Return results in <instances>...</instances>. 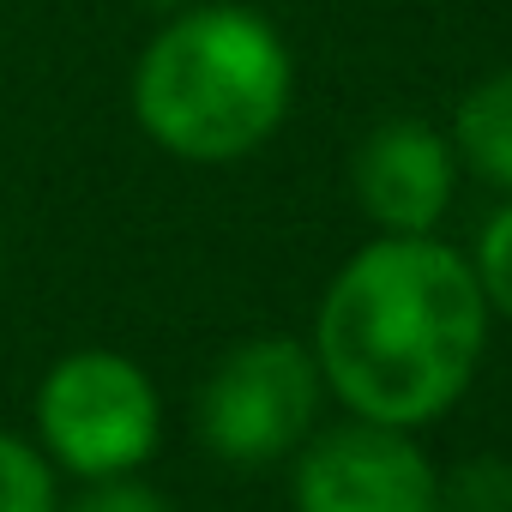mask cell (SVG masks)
Returning a JSON list of instances; mask_svg holds the SVG:
<instances>
[{
	"instance_id": "cell-1",
	"label": "cell",
	"mask_w": 512,
	"mask_h": 512,
	"mask_svg": "<svg viewBox=\"0 0 512 512\" xmlns=\"http://www.w3.org/2000/svg\"><path fill=\"white\" fill-rule=\"evenodd\" d=\"M308 350L350 416L386 428L440 422L488 350V296L470 253L440 235H374L332 272Z\"/></svg>"
},
{
	"instance_id": "cell-2",
	"label": "cell",
	"mask_w": 512,
	"mask_h": 512,
	"mask_svg": "<svg viewBox=\"0 0 512 512\" xmlns=\"http://www.w3.org/2000/svg\"><path fill=\"white\" fill-rule=\"evenodd\" d=\"M133 121L181 163H241L290 115L296 61L284 31L235 0H193L133 61Z\"/></svg>"
},
{
	"instance_id": "cell-3",
	"label": "cell",
	"mask_w": 512,
	"mask_h": 512,
	"mask_svg": "<svg viewBox=\"0 0 512 512\" xmlns=\"http://www.w3.org/2000/svg\"><path fill=\"white\" fill-rule=\"evenodd\" d=\"M31 422H37L43 458L73 482L133 476L163 446L157 380L133 356L97 350V344L67 350L61 362H49V374L37 380Z\"/></svg>"
},
{
	"instance_id": "cell-4",
	"label": "cell",
	"mask_w": 512,
	"mask_h": 512,
	"mask_svg": "<svg viewBox=\"0 0 512 512\" xmlns=\"http://www.w3.org/2000/svg\"><path fill=\"white\" fill-rule=\"evenodd\" d=\"M320 362L302 338L266 332L235 344L199 386L193 428L199 446L223 464H278L320 422Z\"/></svg>"
},
{
	"instance_id": "cell-5",
	"label": "cell",
	"mask_w": 512,
	"mask_h": 512,
	"mask_svg": "<svg viewBox=\"0 0 512 512\" xmlns=\"http://www.w3.org/2000/svg\"><path fill=\"white\" fill-rule=\"evenodd\" d=\"M296 512H440V470L410 428L338 422L296 446L290 470Z\"/></svg>"
},
{
	"instance_id": "cell-6",
	"label": "cell",
	"mask_w": 512,
	"mask_h": 512,
	"mask_svg": "<svg viewBox=\"0 0 512 512\" xmlns=\"http://www.w3.org/2000/svg\"><path fill=\"white\" fill-rule=\"evenodd\" d=\"M356 205L380 235H434L458 193V151L416 115L380 121L350 163Z\"/></svg>"
},
{
	"instance_id": "cell-7",
	"label": "cell",
	"mask_w": 512,
	"mask_h": 512,
	"mask_svg": "<svg viewBox=\"0 0 512 512\" xmlns=\"http://www.w3.org/2000/svg\"><path fill=\"white\" fill-rule=\"evenodd\" d=\"M446 139L458 151V169H470L488 187L512 193V67L506 73H488L482 85L464 91Z\"/></svg>"
},
{
	"instance_id": "cell-8",
	"label": "cell",
	"mask_w": 512,
	"mask_h": 512,
	"mask_svg": "<svg viewBox=\"0 0 512 512\" xmlns=\"http://www.w3.org/2000/svg\"><path fill=\"white\" fill-rule=\"evenodd\" d=\"M0 512H61V470L13 428H0Z\"/></svg>"
},
{
	"instance_id": "cell-9",
	"label": "cell",
	"mask_w": 512,
	"mask_h": 512,
	"mask_svg": "<svg viewBox=\"0 0 512 512\" xmlns=\"http://www.w3.org/2000/svg\"><path fill=\"white\" fill-rule=\"evenodd\" d=\"M440 512H512V464L506 458H464L440 476Z\"/></svg>"
},
{
	"instance_id": "cell-10",
	"label": "cell",
	"mask_w": 512,
	"mask_h": 512,
	"mask_svg": "<svg viewBox=\"0 0 512 512\" xmlns=\"http://www.w3.org/2000/svg\"><path fill=\"white\" fill-rule=\"evenodd\" d=\"M470 266H476V284L488 296V314H506L512 320V199L482 223Z\"/></svg>"
},
{
	"instance_id": "cell-11",
	"label": "cell",
	"mask_w": 512,
	"mask_h": 512,
	"mask_svg": "<svg viewBox=\"0 0 512 512\" xmlns=\"http://www.w3.org/2000/svg\"><path fill=\"white\" fill-rule=\"evenodd\" d=\"M61 512H175L151 482H139V470L133 476H97V482H79L73 488V500L61 494Z\"/></svg>"
},
{
	"instance_id": "cell-12",
	"label": "cell",
	"mask_w": 512,
	"mask_h": 512,
	"mask_svg": "<svg viewBox=\"0 0 512 512\" xmlns=\"http://www.w3.org/2000/svg\"><path fill=\"white\" fill-rule=\"evenodd\" d=\"M133 7H151V13H181V7H193V0H133Z\"/></svg>"
},
{
	"instance_id": "cell-13",
	"label": "cell",
	"mask_w": 512,
	"mask_h": 512,
	"mask_svg": "<svg viewBox=\"0 0 512 512\" xmlns=\"http://www.w3.org/2000/svg\"><path fill=\"white\" fill-rule=\"evenodd\" d=\"M0 260H7V241H0Z\"/></svg>"
}]
</instances>
